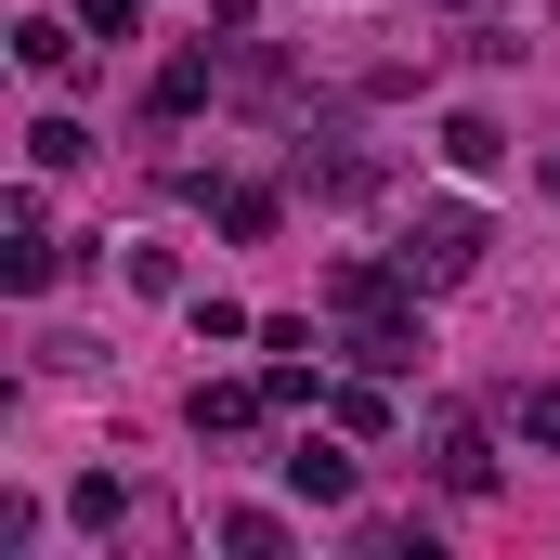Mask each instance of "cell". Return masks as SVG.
Masks as SVG:
<instances>
[{
	"instance_id": "1",
	"label": "cell",
	"mask_w": 560,
	"mask_h": 560,
	"mask_svg": "<svg viewBox=\"0 0 560 560\" xmlns=\"http://www.w3.org/2000/svg\"><path fill=\"white\" fill-rule=\"evenodd\" d=\"M469 261H482V209H456V196H430L418 222H405V275H418V287H456Z\"/></svg>"
},
{
	"instance_id": "2",
	"label": "cell",
	"mask_w": 560,
	"mask_h": 560,
	"mask_svg": "<svg viewBox=\"0 0 560 560\" xmlns=\"http://www.w3.org/2000/svg\"><path fill=\"white\" fill-rule=\"evenodd\" d=\"M430 469H443V495H495V443H482V418H430Z\"/></svg>"
},
{
	"instance_id": "3",
	"label": "cell",
	"mask_w": 560,
	"mask_h": 560,
	"mask_svg": "<svg viewBox=\"0 0 560 560\" xmlns=\"http://www.w3.org/2000/svg\"><path fill=\"white\" fill-rule=\"evenodd\" d=\"M300 196H326V209H365V196H378V156H365V143H326V156L300 143Z\"/></svg>"
},
{
	"instance_id": "4",
	"label": "cell",
	"mask_w": 560,
	"mask_h": 560,
	"mask_svg": "<svg viewBox=\"0 0 560 560\" xmlns=\"http://www.w3.org/2000/svg\"><path fill=\"white\" fill-rule=\"evenodd\" d=\"M261 405H275V378H261V392H248V378H196V430H209V443L261 430Z\"/></svg>"
},
{
	"instance_id": "5",
	"label": "cell",
	"mask_w": 560,
	"mask_h": 560,
	"mask_svg": "<svg viewBox=\"0 0 560 560\" xmlns=\"http://www.w3.org/2000/svg\"><path fill=\"white\" fill-rule=\"evenodd\" d=\"M443 156H456V170L482 183V170H509V131H495L482 105H456V118H443Z\"/></svg>"
},
{
	"instance_id": "6",
	"label": "cell",
	"mask_w": 560,
	"mask_h": 560,
	"mask_svg": "<svg viewBox=\"0 0 560 560\" xmlns=\"http://www.w3.org/2000/svg\"><path fill=\"white\" fill-rule=\"evenodd\" d=\"M287 482H300L313 509H339V495H352V456H339V443H300V456H287Z\"/></svg>"
},
{
	"instance_id": "7",
	"label": "cell",
	"mask_w": 560,
	"mask_h": 560,
	"mask_svg": "<svg viewBox=\"0 0 560 560\" xmlns=\"http://www.w3.org/2000/svg\"><path fill=\"white\" fill-rule=\"evenodd\" d=\"M209 92H222V79H209V66H196V52H183V66H156V118H196V105H209Z\"/></svg>"
},
{
	"instance_id": "8",
	"label": "cell",
	"mask_w": 560,
	"mask_h": 560,
	"mask_svg": "<svg viewBox=\"0 0 560 560\" xmlns=\"http://www.w3.org/2000/svg\"><path fill=\"white\" fill-rule=\"evenodd\" d=\"M222 235L261 248V235H275V183H235V196H222Z\"/></svg>"
},
{
	"instance_id": "9",
	"label": "cell",
	"mask_w": 560,
	"mask_h": 560,
	"mask_svg": "<svg viewBox=\"0 0 560 560\" xmlns=\"http://www.w3.org/2000/svg\"><path fill=\"white\" fill-rule=\"evenodd\" d=\"M79 156H92L79 118H39V131H26V170H79Z\"/></svg>"
},
{
	"instance_id": "10",
	"label": "cell",
	"mask_w": 560,
	"mask_h": 560,
	"mask_svg": "<svg viewBox=\"0 0 560 560\" xmlns=\"http://www.w3.org/2000/svg\"><path fill=\"white\" fill-rule=\"evenodd\" d=\"M222 548H235V560H275L287 522H275V509H222Z\"/></svg>"
},
{
	"instance_id": "11",
	"label": "cell",
	"mask_w": 560,
	"mask_h": 560,
	"mask_svg": "<svg viewBox=\"0 0 560 560\" xmlns=\"http://www.w3.org/2000/svg\"><path fill=\"white\" fill-rule=\"evenodd\" d=\"M522 443H548V456H560V378H548V392H522Z\"/></svg>"
},
{
	"instance_id": "12",
	"label": "cell",
	"mask_w": 560,
	"mask_h": 560,
	"mask_svg": "<svg viewBox=\"0 0 560 560\" xmlns=\"http://www.w3.org/2000/svg\"><path fill=\"white\" fill-rule=\"evenodd\" d=\"M79 13H92V39H131L143 26V0H79Z\"/></svg>"
}]
</instances>
